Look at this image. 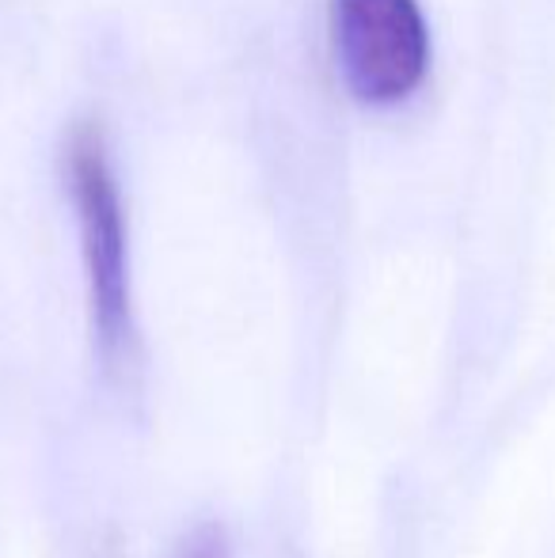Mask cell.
<instances>
[{"label":"cell","mask_w":555,"mask_h":558,"mask_svg":"<svg viewBox=\"0 0 555 558\" xmlns=\"http://www.w3.org/2000/svg\"><path fill=\"white\" fill-rule=\"evenodd\" d=\"M342 84L365 107H396L422 84L430 35L415 0H331Z\"/></svg>","instance_id":"2"},{"label":"cell","mask_w":555,"mask_h":558,"mask_svg":"<svg viewBox=\"0 0 555 558\" xmlns=\"http://www.w3.org/2000/svg\"><path fill=\"white\" fill-rule=\"evenodd\" d=\"M69 194L81 232L84 281H88V316L99 357L122 373L137 353L134 293H130V228L122 206L107 137L96 125H76L69 137Z\"/></svg>","instance_id":"1"},{"label":"cell","mask_w":555,"mask_h":558,"mask_svg":"<svg viewBox=\"0 0 555 558\" xmlns=\"http://www.w3.org/2000/svg\"><path fill=\"white\" fill-rule=\"evenodd\" d=\"M168 558H232V547L221 524H198L179 539Z\"/></svg>","instance_id":"3"}]
</instances>
